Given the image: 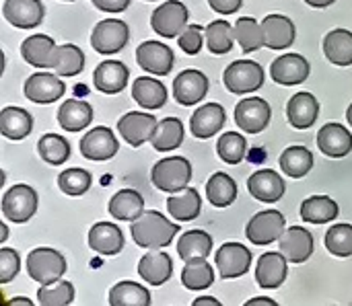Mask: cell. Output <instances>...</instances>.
Segmentation results:
<instances>
[{
    "label": "cell",
    "mask_w": 352,
    "mask_h": 306,
    "mask_svg": "<svg viewBox=\"0 0 352 306\" xmlns=\"http://www.w3.org/2000/svg\"><path fill=\"white\" fill-rule=\"evenodd\" d=\"M179 226L165 218V214L157 210L144 212L140 218H136L130 226L132 241L142 249H163L171 245L173 237H177Z\"/></svg>",
    "instance_id": "cell-1"
},
{
    "label": "cell",
    "mask_w": 352,
    "mask_h": 306,
    "mask_svg": "<svg viewBox=\"0 0 352 306\" xmlns=\"http://www.w3.org/2000/svg\"><path fill=\"white\" fill-rule=\"evenodd\" d=\"M151 181L161 191L177 193L192 181V165L184 156H167L153 167Z\"/></svg>",
    "instance_id": "cell-2"
},
{
    "label": "cell",
    "mask_w": 352,
    "mask_h": 306,
    "mask_svg": "<svg viewBox=\"0 0 352 306\" xmlns=\"http://www.w3.org/2000/svg\"><path fill=\"white\" fill-rule=\"evenodd\" d=\"M68 263L66 257L50 247H37L27 255V274L37 284H52L62 280Z\"/></svg>",
    "instance_id": "cell-3"
},
{
    "label": "cell",
    "mask_w": 352,
    "mask_h": 306,
    "mask_svg": "<svg viewBox=\"0 0 352 306\" xmlns=\"http://www.w3.org/2000/svg\"><path fill=\"white\" fill-rule=\"evenodd\" d=\"M225 86L229 93L235 95H245V93H254L260 91L266 82V74L264 68L254 62V60H237L233 64L227 66L225 74H223Z\"/></svg>",
    "instance_id": "cell-4"
},
{
    "label": "cell",
    "mask_w": 352,
    "mask_h": 306,
    "mask_svg": "<svg viewBox=\"0 0 352 306\" xmlns=\"http://www.w3.org/2000/svg\"><path fill=\"white\" fill-rule=\"evenodd\" d=\"M37 191L25 183L12 185L10 189L4 191L2 196V214L6 220L14 222V224H23L27 220H31L37 212Z\"/></svg>",
    "instance_id": "cell-5"
},
{
    "label": "cell",
    "mask_w": 352,
    "mask_h": 306,
    "mask_svg": "<svg viewBox=\"0 0 352 306\" xmlns=\"http://www.w3.org/2000/svg\"><path fill=\"white\" fill-rule=\"evenodd\" d=\"M190 12L182 0H167L165 4L157 6L151 14V27L157 35L165 39L179 37V33L190 25Z\"/></svg>",
    "instance_id": "cell-6"
},
{
    "label": "cell",
    "mask_w": 352,
    "mask_h": 306,
    "mask_svg": "<svg viewBox=\"0 0 352 306\" xmlns=\"http://www.w3.org/2000/svg\"><path fill=\"white\" fill-rule=\"evenodd\" d=\"M130 39V29L120 19H103L95 25L91 33V45L101 56H113L126 47Z\"/></svg>",
    "instance_id": "cell-7"
},
{
    "label": "cell",
    "mask_w": 352,
    "mask_h": 306,
    "mask_svg": "<svg viewBox=\"0 0 352 306\" xmlns=\"http://www.w3.org/2000/svg\"><path fill=\"white\" fill-rule=\"evenodd\" d=\"M287 231V218L278 210H264L258 212L245 226V237L254 245H270L280 241L283 233Z\"/></svg>",
    "instance_id": "cell-8"
},
{
    "label": "cell",
    "mask_w": 352,
    "mask_h": 306,
    "mask_svg": "<svg viewBox=\"0 0 352 306\" xmlns=\"http://www.w3.org/2000/svg\"><path fill=\"white\" fill-rule=\"evenodd\" d=\"M136 62L148 74L167 76L171 72V68H173L175 58H173V51H171V47L167 43L148 39V41H142L136 47Z\"/></svg>",
    "instance_id": "cell-9"
},
{
    "label": "cell",
    "mask_w": 352,
    "mask_h": 306,
    "mask_svg": "<svg viewBox=\"0 0 352 306\" xmlns=\"http://www.w3.org/2000/svg\"><path fill=\"white\" fill-rule=\"evenodd\" d=\"M25 97L35 105H50L64 97L66 86L62 78L54 72H35L25 80Z\"/></svg>",
    "instance_id": "cell-10"
},
{
    "label": "cell",
    "mask_w": 352,
    "mask_h": 306,
    "mask_svg": "<svg viewBox=\"0 0 352 306\" xmlns=\"http://www.w3.org/2000/svg\"><path fill=\"white\" fill-rule=\"evenodd\" d=\"M272 117V109L268 101L260 97H248L237 103L235 107V123L245 134H260L268 128Z\"/></svg>",
    "instance_id": "cell-11"
},
{
    "label": "cell",
    "mask_w": 352,
    "mask_h": 306,
    "mask_svg": "<svg viewBox=\"0 0 352 306\" xmlns=\"http://www.w3.org/2000/svg\"><path fill=\"white\" fill-rule=\"evenodd\" d=\"M157 126H159V119L155 115L144 113V111H130L118 121V132L132 148H138L144 142L153 140Z\"/></svg>",
    "instance_id": "cell-12"
},
{
    "label": "cell",
    "mask_w": 352,
    "mask_h": 306,
    "mask_svg": "<svg viewBox=\"0 0 352 306\" xmlns=\"http://www.w3.org/2000/svg\"><path fill=\"white\" fill-rule=\"evenodd\" d=\"M214 263H217L221 278L225 280L241 278L252 268V251L241 243H225L217 251Z\"/></svg>",
    "instance_id": "cell-13"
},
{
    "label": "cell",
    "mask_w": 352,
    "mask_h": 306,
    "mask_svg": "<svg viewBox=\"0 0 352 306\" xmlns=\"http://www.w3.org/2000/svg\"><path fill=\"white\" fill-rule=\"evenodd\" d=\"M118 150H120L118 138H116L113 130L105 128V126L93 128L80 140V154L87 161H95V163L109 161L118 154Z\"/></svg>",
    "instance_id": "cell-14"
},
{
    "label": "cell",
    "mask_w": 352,
    "mask_h": 306,
    "mask_svg": "<svg viewBox=\"0 0 352 306\" xmlns=\"http://www.w3.org/2000/svg\"><path fill=\"white\" fill-rule=\"evenodd\" d=\"M208 93V76L196 68L179 72L173 80V97L179 105H198Z\"/></svg>",
    "instance_id": "cell-15"
},
{
    "label": "cell",
    "mask_w": 352,
    "mask_h": 306,
    "mask_svg": "<svg viewBox=\"0 0 352 306\" xmlns=\"http://www.w3.org/2000/svg\"><path fill=\"white\" fill-rule=\"evenodd\" d=\"M309 72H311V66H309L307 58H303L301 54L278 56L270 66L272 80L283 86H295V84L305 82L309 78Z\"/></svg>",
    "instance_id": "cell-16"
},
{
    "label": "cell",
    "mask_w": 352,
    "mask_h": 306,
    "mask_svg": "<svg viewBox=\"0 0 352 306\" xmlns=\"http://www.w3.org/2000/svg\"><path fill=\"white\" fill-rule=\"evenodd\" d=\"M248 191L258 202L274 204V202H278L285 196L287 185H285L280 173L270 171V169H262V171H256L254 175H250V179H248Z\"/></svg>",
    "instance_id": "cell-17"
},
{
    "label": "cell",
    "mask_w": 352,
    "mask_h": 306,
    "mask_svg": "<svg viewBox=\"0 0 352 306\" xmlns=\"http://www.w3.org/2000/svg\"><path fill=\"white\" fill-rule=\"evenodd\" d=\"M316 249L314 235L303 226H291L280 237V253L291 263H305Z\"/></svg>",
    "instance_id": "cell-18"
},
{
    "label": "cell",
    "mask_w": 352,
    "mask_h": 306,
    "mask_svg": "<svg viewBox=\"0 0 352 306\" xmlns=\"http://www.w3.org/2000/svg\"><path fill=\"white\" fill-rule=\"evenodd\" d=\"M2 14L16 29H33L43 21L45 8L41 0H6Z\"/></svg>",
    "instance_id": "cell-19"
},
{
    "label": "cell",
    "mask_w": 352,
    "mask_h": 306,
    "mask_svg": "<svg viewBox=\"0 0 352 306\" xmlns=\"http://www.w3.org/2000/svg\"><path fill=\"white\" fill-rule=\"evenodd\" d=\"M128 80H130V70L120 60H103L93 72L95 86L105 95L122 93L128 86Z\"/></svg>",
    "instance_id": "cell-20"
},
{
    "label": "cell",
    "mask_w": 352,
    "mask_h": 306,
    "mask_svg": "<svg viewBox=\"0 0 352 306\" xmlns=\"http://www.w3.org/2000/svg\"><path fill=\"white\" fill-rule=\"evenodd\" d=\"M225 119H227V113H225L223 105L206 103L194 111V115L190 119V130L198 140H208L223 130Z\"/></svg>",
    "instance_id": "cell-21"
},
{
    "label": "cell",
    "mask_w": 352,
    "mask_h": 306,
    "mask_svg": "<svg viewBox=\"0 0 352 306\" xmlns=\"http://www.w3.org/2000/svg\"><path fill=\"white\" fill-rule=\"evenodd\" d=\"M318 148L330 158H342L351 154L352 134L346 130V126L330 121L318 132Z\"/></svg>",
    "instance_id": "cell-22"
},
{
    "label": "cell",
    "mask_w": 352,
    "mask_h": 306,
    "mask_svg": "<svg viewBox=\"0 0 352 306\" xmlns=\"http://www.w3.org/2000/svg\"><path fill=\"white\" fill-rule=\"evenodd\" d=\"M289 259L280 253V251H274V253H264L260 259H258V268H256V280L262 288L266 290H274L278 286L285 284L287 280V274H289Z\"/></svg>",
    "instance_id": "cell-23"
},
{
    "label": "cell",
    "mask_w": 352,
    "mask_h": 306,
    "mask_svg": "<svg viewBox=\"0 0 352 306\" xmlns=\"http://www.w3.org/2000/svg\"><path fill=\"white\" fill-rule=\"evenodd\" d=\"M318 115H320V101L311 93L301 91L291 97V101L287 105V117L293 128L307 130L316 123Z\"/></svg>",
    "instance_id": "cell-24"
},
{
    "label": "cell",
    "mask_w": 352,
    "mask_h": 306,
    "mask_svg": "<svg viewBox=\"0 0 352 306\" xmlns=\"http://www.w3.org/2000/svg\"><path fill=\"white\" fill-rule=\"evenodd\" d=\"M89 247L99 255H118L124 249V233L113 222H97L89 231Z\"/></svg>",
    "instance_id": "cell-25"
},
{
    "label": "cell",
    "mask_w": 352,
    "mask_h": 306,
    "mask_svg": "<svg viewBox=\"0 0 352 306\" xmlns=\"http://www.w3.org/2000/svg\"><path fill=\"white\" fill-rule=\"evenodd\" d=\"M264 27V37H266V47L270 49H287L293 45L297 29L295 23L285 16V14H268L262 21Z\"/></svg>",
    "instance_id": "cell-26"
},
{
    "label": "cell",
    "mask_w": 352,
    "mask_h": 306,
    "mask_svg": "<svg viewBox=\"0 0 352 306\" xmlns=\"http://www.w3.org/2000/svg\"><path fill=\"white\" fill-rule=\"evenodd\" d=\"M56 47L58 45L50 35L35 33L21 43V56L27 64H31L35 68H52Z\"/></svg>",
    "instance_id": "cell-27"
},
{
    "label": "cell",
    "mask_w": 352,
    "mask_h": 306,
    "mask_svg": "<svg viewBox=\"0 0 352 306\" xmlns=\"http://www.w3.org/2000/svg\"><path fill=\"white\" fill-rule=\"evenodd\" d=\"M173 274V261L163 251L144 253L138 261V276L148 286H163Z\"/></svg>",
    "instance_id": "cell-28"
},
{
    "label": "cell",
    "mask_w": 352,
    "mask_h": 306,
    "mask_svg": "<svg viewBox=\"0 0 352 306\" xmlns=\"http://www.w3.org/2000/svg\"><path fill=\"white\" fill-rule=\"evenodd\" d=\"M93 121V107L80 99H68L58 109V123L62 130L74 134L89 128Z\"/></svg>",
    "instance_id": "cell-29"
},
{
    "label": "cell",
    "mask_w": 352,
    "mask_h": 306,
    "mask_svg": "<svg viewBox=\"0 0 352 306\" xmlns=\"http://www.w3.org/2000/svg\"><path fill=\"white\" fill-rule=\"evenodd\" d=\"M132 99L142 109H161L167 103V89L157 78L138 76L132 82Z\"/></svg>",
    "instance_id": "cell-30"
},
{
    "label": "cell",
    "mask_w": 352,
    "mask_h": 306,
    "mask_svg": "<svg viewBox=\"0 0 352 306\" xmlns=\"http://www.w3.org/2000/svg\"><path fill=\"white\" fill-rule=\"evenodd\" d=\"M33 130V117L23 107L6 105L0 111V134L8 140H23Z\"/></svg>",
    "instance_id": "cell-31"
},
{
    "label": "cell",
    "mask_w": 352,
    "mask_h": 306,
    "mask_svg": "<svg viewBox=\"0 0 352 306\" xmlns=\"http://www.w3.org/2000/svg\"><path fill=\"white\" fill-rule=\"evenodd\" d=\"M167 212L173 220L179 222H190L196 220L202 212V200L200 193L194 187H186L173 196H169L167 200Z\"/></svg>",
    "instance_id": "cell-32"
},
{
    "label": "cell",
    "mask_w": 352,
    "mask_h": 306,
    "mask_svg": "<svg viewBox=\"0 0 352 306\" xmlns=\"http://www.w3.org/2000/svg\"><path fill=\"white\" fill-rule=\"evenodd\" d=\"M109 214L116 220L134 222L144 214V198L136 189H120L109 200Z\"/></svg>",
    "instance_id": "cell-33"
},
{
    "label": "cell",
    "mask_w": 352,
    "mask_h": 306,
    "mask_svg": "<svg viewBox=\"0 0 352 306\" xmlns=\"http://www.w3.org/2000/svg\"><path fill=\"white\" fill-rule=\"evenodd\" d=\"M340 214L338 204L330 196H311L301 204V218L309 224H326Z\"/></svg>",
    "instance_id": "cell-34"
},
{
    "label": "cell",
    "mask_w": 352,
    "mask_h": 306,
    "mask_svg": "<svg viewBox=\"0 0 352 306\" xmlns=\"http://www.w3.org/2000/svg\"><path fill=\"white\" fill-rule=\"evenodd\" d=\"M210 253H212V237L204 231H188L177 241V255L184 263L192 259H206Z\"/></svg>",
    "instance_id": "cell-35"
},
{
    "label": "cell",
    "mask_w": 352,
    "mask_h": 306,
    "mask_svg": "<svg viewBox=\"0 0 352 306\" xmlns=\"http://www.w3.org/2000/svg\"><path fill=\"white\" fill-rule=\"evenodd\" d=\"M324 54L336 66L352 64V31L334 29L324 37Z\"/></svg>",
    "instance_id": "cell-36"
},
{
    "label": "cell",
    "mask_w": 352,
    "mask_h": 306,
    "mask_svg": "<svg viewBox=\"0 0 352 306\" xmlns=\"http://www.w3.org/2000/svg\"><path fill=\"white\" fill-rule=\"evenodd\" d=\"M278 165H280V171L287 173L289 177L293 179H301L305 177L311 169H314V154L307 146H289L280 158H278Z\"/></svg>",
    "instance_id": "cell-37"
},
{
    "label": "cell",
    "mask_w": 352,
    "mask_h": 306,
    "mask_svg": "<svg viewBox=\"0 0 352 306\" xmlns=\"http://www.w3.org/2000/svg\"><path fill=\"white\" fill-rule=\"evenodd\" d=\"M151 292L148 288L124 280L111 286L109 290V305L111 306H151Z\"/></svg>",
    "instance_id": "cell-38"
},
{
    "label": "cell",
    "mask_w": 352,
    "mask_h": 306,
    "mask_svg": "<svg viewBox=\"0 0 352 306\" xmlns=\"http://www.w3.org/2000/svg\"><path fill=\"white\" fill-rule=\"evenodd\" d=\"M182 142H184V123L177 117H165L163 121H159L157 132L151 140L157 152H171L179 148Z\"/></svg>",
    "instance_id": "cell-39"
},
{
    "label": "cell",
    "mask_w": 352,
    "mask_h": 306,
    "mask_svg": "<svg viewBox=\"0 0 352 306\" xmlns=\"http://www.w3.org/2000/svg\"><path fill=\"white\" fill-rule=\"evenodd\" d=\"M85 68V54L74 43H64L56 47L52 70L58 76H76Z\"/></svg>",
    "instance_id": "cell-40"
},
{
    "label": "cell",
    "mask_w": 352,
    "mask_h": 306,
    "mask_svg": "<svg viewBox=\"0 0 352 306\" xmlns=\"http://www.w3.org/2000/svg\"><path fill=\"white\" fill-rule=\"evenodd\" d=\"M206 45H208V51L214 54V56H225L233 49V43L237 41L235 39V27H231V23L219 19V21H212L206 29Z\"/></svg>",
    "instance_id": "cell-41"
},
{
    "label": "cell",
    "mask_w": 352,
    "mask_h": 306,
    "mask_svg": "<svg viewBox=\"0 0 352 306\" xmlns=\"http://www.w3.org/2000/svg\"><path fill=\"white\" fill-rule=\"evenodd\" d=\"M206 198L214 208H227L237 200V183L227 173H214L206 183Z\"/></svg>",
    "instance_id": "cell-42"
},
{
    "label": "cell",
    "mask_w": 352,
    "mask_h": 306,
    "mask_svg": "<svg viewBox=\"0 0 352 306\" xmlns=\"http://www.w3.org/2000/svg\"><path fill=\"white\" fill-rule=\"evenodd\" d=\"M182 284L188 290H206L214 284V268L206 259L186 261L182 270Z\"/></svg>",
    "instance_id": "cell-43"
},
{
    "label": "cell",
    "mask_w": 352,
    "mask_h": 306,
    "mask_svg": "<svg viewBox=\"0 0 352 306\" xmlns=\"http://www.w3.org/2000/svg\"><path fill=\"white\" fill-rule=\"evenodd\" d=\"M235 39L239 41L243 54H252L258 51L260 47L266 45V37H264V27L262 23H258L252 16H241L235 23Z\"/></svg>",
    "instance_id": "cell-44"
},
{
    "label": "cell",
    "mask_w": 352,
    "mask_h": 306,
    "mask_svg": "<svg viewBox=\"0 0 352 306\" xmlns=\"http://www.w3.org/2000/svg\"><path fill=\"white\" fill-rule=\"evenodd\" d=\"M37 152L47 165L60 167L70 158V144L60 134H45L37 142Z\"/></svg>",
    "instance_id": "cell-45"
},
{
    "label": "cell",
    "mask_w": 352,
    "mask_h": 306,
    "mask_svg": "<svg viewBox=\"0 0 352 306\" xmlns=\"http://www.w3.org/2000/svg\"><path fill=\"white\" fill-rule=\"evenodd\" d=\"M74 301V286L66 280L41 284L37 290V303L43 306H68Z\"/></svg>",
    "instance_id": "cell-46"
},
{
    "label": "cell",
    "mask_w": 352,
    "mask_h": 306,
    "mask_svg": "<svg viewBox=\"0 0 352 306\" xmlns=\"http://www.w3.org/2000/svg\"><path fill=\"white\" fill-rule=\"evenodd\" d=\"M91 183H93L91 173L85 169H78V167L66 169L58 175V187L62 189V193L72 196V198L87 193L91 189Z\"/></svg>",
    "instance_id": "cell-47"
},
{
    "label": "cell",
    "mask_w": 352,
    "mask_h": 306,
    "mask_svg": "<svg viewBox=\"0 0 352 306\" xmlns=\"http://www.w3.org/2000/svg\"><path fill=\"white\" fill-rule=\"evenodd\" d=\"M248 150V138H243L239 132H227L217 142L219 156L229 165H239Z\"/></svg>",
    "instance_id": "cell-48"
},
{
    "label": "cell",
    "mask_w": 352,
    "mask_h": 306,
    "mask_svg": "<svg viewBox=\"0 0 352 306\" xmlns=\"http://www.w3.org/2000/svg\"><path fill=\"white\" fill-rule=\"evenodd\" d=\"M326 249L336 257L352 255V224H334L326 233Z\"/></svg>",
    "instance_id": "cell-49"
},
{
    "label": "cell",
    "mask_w": 352,
    "mask_h": 306,
    "mask_svg": "<svg viewBox=\"0 0 352 306\" xmlns=\"http://www.w3.org/2000/svg\"><path fill=\"white\" fill-rule=\"evenodd\" d=\"M21 272V257L14 249L2 247L0 249V284L6 286L10 280H14Z\"/></svg>",
    "instance_id": "cell-50"
},
{
    "label": "cell",
    "mask_w": 352,
    "mask_h": 306,
    "mask_svg": "<svg viewBox=\"0 0 352 306\" xmlns=\"http://www.w3.org/2000/svg\"><path fill=\"white\" fill-rule=\"evenodd\" d=\"M202 25H188L182 33H179V37H177V43H179V47H182V51H186L188 56H198L200 54V49H202Z\"/></svg>",
    "instance_id": "cell-51"
},
{
    "label": "cell",
    "mask_w": 352,
    "mask_h": 306,
    "mask_svg": "<svg viewBox=\"0 0 352 306\" xmlns=\"http://www.w3.org/2000/svg\"><path fill=\"white\" fill-rule=\"evenodd\" d=\"M243 0H208V6L221 14H233L241 8Z\"/></svg>",
    "instance_id": "cell-52"
},
{
    "label": "cell",
    "mask_w": 352,
    "mask_h": 306,
    "mask_svg": "<svg viewBox=\"0 0 352 306\" xmlns=\"http://www.w3.org/2000/svg\"><path fill=\"white\" fill-rule=\"evenodd\" d=\"M103 12H124L130 6V0H91Z\"/></svg>",
    "instance_id": "cell-53"
},
{
    "label": "cell",
    "mask_w": 352,
    "mask_h": 306,
    "mask_svg": "<svg viewBox=\"0 0 352 306\" xmlns=\"http://www.w3.org/2000/svg\"><path fill=\"white\" fill-rule=\"evenodd\" d=\"M192 305L194 306H221V303H219L214 296H200V298H196Z\"/></svg>",
    "instance_id": "cell-54"
},
{
    "label": "cell",
    "mask_w": 352,
    "mask_h": 306,
    "mask_svg": "<svg viewBox=\"0 0 352 306\" xmlns=\"http://www.w3.org/2000/svg\"><path fill=\"white\" fill-rule=\"evenodd\" d=\"M245 306H276V303H274L272 298L260 296V298H252V301H248Z\"/></svg>",
    "instance_id": "cell-55"
},
{
    "label": "cell",
    "mask_w": 352,
    "mask_h": 306,
    "mask_svg": "<svg viewBox=\"0 0 352 306\" xmlns=\"http://www.w3.org/2000/svg\"><path fill=\"white\" fill-rule=\"evenodd\" d=\"M4 305H8V306H31L33 303H31L29 298H23V296H14L12 301H8V303H4Z\"/></svg>",
    "instance_id": "cell-56"
},
{
    "label": "cell",
    "mask_w": 352,
    "mask_h": 306,
    "mask_svg": "<svg viewBox=\"0 0 352 306\" xmlns=\"http://www.w3.org/2000/svg\"><path fill=\"white\" fill-rule=\"evenodd\" d=\"M309 6H314V8H326V6H330V4H334L336 0H305Z\"/></svg>",
    "instance_id": "cell-57"
},
{
    "label": "cell",
    "mask_w": 352,
    "mask_h": 306,
    "mask_svg": "<svg viewBox=\"0 0 352 306\" xmlns=\"http://www.w3.org/2000/svg\"><path fill=\"white\" fill-rule=\"evenodd\" d=\"M0 231H2V237H0V243H4V241L8 239V226H6V222H2V226H0Z\"/></svg>",
    "instance_id": "cell-58"
},
{
    "label": "cell",
    "mask_w": 352,
    "mask_h": 306,
    "mask_svg": "<svg viewBox=\"0 0 352 306\" xmlns=\"http://www.w3.org/2000/svg\"><path fill=\"white\" fill-rule=\"evenodd\" d=\"M346 121H349V126L352 128V103H351V107L346 109Z\"/></svg>",
    "instance_id": "cell-59"
},
{
    "label": "cell",
    "mask_w": 352,
    "mask_h": 306,
    "mask_svg": "<svg viewBox=\"0 0 352 306\" xmlns=\"http://www.w3.org/2000/svg\"><path fill=\"white\" fill-rule=\"evenodd\" d=\"M64 2H72V0H64Z\"/></svg>",
    "instance_id": "cell-60"
},
{
    "label": "cell",
    "mask_w": 352,
    "mask_h": 306,
    "mask_svg": "<svg viewBox=\"0 0 352 306\" xmlns=\"http://www.w3.org/2000/svg\"><path fill=\"white\" fill-rule=\"evenodd\" d=\"M148 2H155V0H148Z\"/></svg>",
    "instance_id": "cell-61"
}]
</instances>
